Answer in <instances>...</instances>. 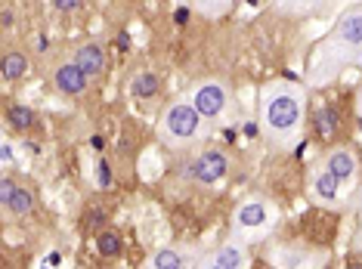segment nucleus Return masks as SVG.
<instances>
[{"instance_id": "obj_7", "label": "nucleus", "mask_w": 362, "mask_h": 269, "mask_svg": "<svg viewBox=\"0 0 362 269\" xmlns=\"http://www.w3.org/2000/svg\"><path fill=\"white\" fill-rule=\"evenodd\" d=\"M325 170L337 179V183H350L359 170L356 149H353V145H334V149L325 155Z\"/></svg>"}, {"instance_id": "obj_4", "label": "nucleus", "mask_w": 362, "mask_h": 269, "mask_svg": "<svg viewBox=\"0 0 362 269\" xmlns=\"http://www.w3.org/2000/svg\"><path fill=\"white\" fill-rule=\"evenodd\" d=\"M189 102L195 105V112H199L204 121H217V118H223L229 109V87L223 80H204V84L192 90V100Z\"/></svg>"}, {"instance_id": "obj_17", "label": "nucleus", "mask_w": 362, "mask_h": 269, "mask_svg": "<svg viewBox=\"0 0 362 269\" xmlns=\"http://www.w3.org/2000/svg\"><path fill=\"white\" fill-rule=\"evenodd\" d=\"M158 78L152 75V71H139V75H134V80H130V93L136 96V100H152L155 93H158Z\"/></svg>"}, {"instance_id": "obj_22", "label": "nucleus", "mask_w": 362, "mask_h": 269, "mask_svg": "<svg viewBox=\"0 0 362 269\" xmlns=\"http://www.w3.org/2000/svg\"><path fill=\"white\" fill-rule=\"evenodd\" d=\"M0 165H4V167L13 165V143H10V136H4V145H0Z\"/></svg>"}, {"instance_id": "obj_26", "label": "nucleus", "mask_w": 362, "mask_h": 269, "mask_svg": "<svg viewBox=\"0 0 362 269\" xmlns=\"http://www.w3.org/2000/svg\"><path fill=\"white\" fill-rule=\"evenodd\" d=\"M347 269H362V263H350V266H347Z\"/></svg>"}, {"instance_id": "obj_14", "label": "nucleus", "mask_w": 362, "mask_h": 269, "mask_svg": "<svg viewBox=\"0 0 362 269\" xmlns=\"http://www.w3.org/2000/svg\"><path fill=\"white\" fill-rule=\"evenodd\" d=\"M337 186H341V183H337V179L328 174L325 167L313 174V192H316L319 201H328V205H332V201H337Z\"/></svg>"}, {"instance_id": "obj_20", "label": "nucleus", "mask_w": 362, "mask_h": 269, "mask_svg": "<svg viewBox=\"0 0 362 269\" xmlns=\"http://www.w3.org/2000/svg\"><path fill=\"white\" fill-rule=\"evenodd\" d=\"M103 223H105V210H103V205L90 208V210H87V220H84L87 229H93V226H103Z\"/></svg>"}, {"instance_id": "obj_8", "label": "nucleus", "mask_w": 362, "mask_h": 269, "mask_svg": "<svg viewBox=\"0 0 362 269\" xmlns=\"http://www.w3.org/2000/svg\"><path fill=\"white\" fill-rule=\"evenodd\" d=\"M53 84L65 96H81L90 80L84 78V71H81L75 62H62V65H56V71H53Z\"/></svg>"}, {"instance_id": "obj_6", "label": "nucleus", "mask_w": 362, "mask_h": 269, "mask_svg": "<svg viewBox=\"0 0 362 269\" xmlns=\"http://www.w3.org/2000/svg\"><path fill=\"white\" fill-rule=\"evenodd\" d=\"M273 223V208L267 201H242L233 214V229L235 235H245V232H260Z\"/></svg>"}, {"instance_id": "obj_21", "label": "nucleus", "mask_w": 362, "mask_h": 269, "mask_svg": "<svg viewBox=\"0 0 362 269\" xmlns=\"http://www.w3.org/2000/svg\"><path fill=\"white\" fill-rule=\"evenodd\" d=\"M96 174H100V186H103V189H109V186H112V170H109V165H105V158L96 161Z\"/></svg>"}, {"instance_id": "obj_19", "label": "nucleus", "mask_w": 362, "mask_h": 269, "mask_svg": "<svg viewBox=\"0 0 362 269\" xmlns=\"http://www.w3.org/2000/svg\"><path fill=\"white\" fill-rule=\"evenodd\" d=\"M279 254H282V257H279V266H282V269H303L307 263H313L303 251H279Z\"/></svg>"}, {"instance_id": "obj_15", "label": "nucleus", "mask_w": 362, "mask_h": 269, "mask_svg": "<svg viewBox=\"0 0 362 269\" xmlns=\"http://www.w3.org/2000/svg\"><path fill=\"white\" fill-rule=\"evenodd\" d=\"M121 251H124V239H121L118 229H103L100 235H96V254L100 257H118Z\"/></svg>"}, {"instance_id": "obj_12", "label": "nucleus", "mask_w": 362, "mask_h": 269, "mask_svg": "<svg viewBox=\"0 0 362 269\" xmlns=\"http://www.w3.org/2000/svg\"><path fill=\"white\" fill-rule=\"evenodd\" d=\"M6 214H13V217H28L31 210H35V192L28 189L25 183H16V189L10 195V201H6Z\"/></svg>"}, {"instance_id": "obj_2", "label": "nucleus", "mask_w": 362, "mask_h": 269, "mask_svg": "<svg viewBox=\"0 0 362 269\" xmlns=\"http://www.w3.org/2000/svg\"><path fill=\"white\" fill-rule=\"evenodd\" d=\"M161 133L170 145H189V143L202 140L204 118L195 112L192 102H174V105H168V112L161 118Z\"/></svg>"}, {"instance_id": "obj_9", "label": "nucleus", "mask_w": 362, "mask_h": 269, "mask_svg": "<svg viewBox=\"0 0 362 269\" xmlns=\"http://www.w3.org/2000/svg\"><path fill=\"white\" fill-rule=\"evenodd\" d=\"M71 62H75L78 68L84 71L87 80H96L105 71V53H103L100 44H84L75 56H71Z\"/></svg>"}, {"instance_id": "obj_24", "label": "nucleus", "mask_w": 362, "mask_h": 269, "mask_svg": "<svg viewBox=\"0 0 362 269\" xmlns=\"http://www.w3.org/2000/svg\"><path fill=\"white\" fill-rule=\"evenodd\" d=\"M56 10H59V13H75V10H81V4H78V0H71V4L59 0V4H56Z\"/></svg>"}, {"instance_id": "obj_13", "label": "nucleus", "mask_w": 362, "mask_h": 269, "mask_svg": "<svg viewBox=\"0 0 362 269\" xmlns=\"http://www.w3.org/2000/svg\"><path fill=\"white\" fill-rule=\"evenodd\" d=\"M143 269H186V257L180 248H161L149 257V263Z\"/></svg>"}, {"instance_id": "obj_27", "label": "nucleus", "mask_w": 362, "mask_h": 269, "mask_svg": "<svg viewBox=\"0 0 362 269\" xmlns=\"http://www.w3.org/2000/svg\"><path fill=\"white\" fill-rule=\"evenodd\" d=\"M359 59H362V47H359Z\"/></svg>"}, {"instance_id": "obj_5", "label": "nucleus", "mask_w": 362, "mask_h": 269, "mask_svg": "<svg viewBox=\"0 0 362 269\" xmlns=\"http://www.w3.org/2000/svg\"><path fill=\"white\" fill-rule=\"evenodd\" d=\"M226 174H229V155L220 152V149H204L199 158L192 161V170H189V177L202 186L220 183Z\"/></svg>"}, {"instance_id": "obj_18", "label": "nucleus", "mask_w": 362, "mask_h": 269, "mask_svg": "<svg viewBox=\"0 0 362 269\" xmlns=\"http://www.w3.org/2000/svg\"><path fill=\"white\" fill-rule=\"evenodd\" d=\"M6 121H10V127H13V130L25 133V130L35 127V112H31L28 105H22V102H13L10 109H6Z\"/></svg>"}, {"instance_id": "obj_23", "label": "nucleus", "mask_w": 362, "mask_h": 269, "mask_svg": "<svg viewBox=\"0 0 362 269\" xmlns=\"http://www.w3.org/2000/svg\"><path fill=\"white\" fill-rule=\"evenodd\" d=\"M13 189H16V183H13L10 177H4V179H0V205H4V208H6V201H10Z\"/></svg>"}, {"instance_id": "obj_11", "label": "nucleus", "mask_w": 362, "mask_h": 269, "mask_svg": "<svg viewBox=\"0 0 362 269\" xmlns=\"http://www.w3.org/2000/svg\"><path fill=\"white\" fill-rule=\"evenodd\" d=\"M313 127H316V136L325 143H332L341 130V118H337V109L334 105H319L313 109Z\"/></svg>"}, {"instance_id": "obj_29", "label": "nucleus", "mask_w": 362, "mask_h": 269, "mask_svg": "<svg viewBox=\"0 0 362 269\" xmlns=\"http://www.w3.org/2000/svg\"><path fill=\"white\" fill-rule=\"evenodd\" d=\"M359 112H362V102H359Z\"/></svg>"}, {"instance_id": "obj_28", "label": "nucleus", "mask_w": 362, "mask_h": 269, "mask_svg": "<svg viewBox=\"0 0 362 269\" xmlns=\"http://www.w3.org/2000/svg\"><path fill=\"white\" fill-rule=\"evenodd\" d=\"M359 214H362V205H359Z\"/></svg>"}, {"instance_id": "obj_10", "label": "nucleus", "mask_w": 362, "mask_h": 269, "mask_svg": "<svg viewBox=\"0 0 362 269\" xmlns=\"http://www.w3.org/2000/svg\"><path fill=\"white\" fill-rule=\"evenodd\" d=\"M211 263L220 266V269H248L251 254H248V248H245V244L226 241V244H220V251L211 257Z\"/></svg>"}, {"instance_id": "obj_16", "label": "nucleus", "mask_w": 362, "mask_h": 269, "mask_svg": "<svg viewBox=\"0 0 362 269\" xmlns=\"http://www.w3.org/2000/svg\"><path fill=\"white\" fill-rule=\"evenodd\" d=\"M28 75V56L22 50H10L4 56V80H19Z\"/></svg>"}, {"instance_id": "obj_1", "label": "nucleus", "mask_w": 362, "mask_h": 269, "mask_svg": "<svg viewBox=\"0 0 362 269\" xmlns=\"http://www.w3.org/2000/svg\"><path fill=\"white\" fill-rule=\"evenodd\" d=\"M307 115V93L291 80H273L260 90V127L279 145H288L298 136Z\"/></svg>"}, {"instance_id": "obj_25", "label": "nucleus", "mask_w": 362, "mask_h": 269, "mask_svg": "<svg viewBox=\"0 0 362 269\" xmlns=\"http://www.w3.org/2000/svg\"><path fill=\"white\" fill-rule=\"evenodd\" d=\"M202 269H220V266H214V263H211V260H208V263H204Z\"/></svg>"}, {"instance_id": "obj_3", "label": "nucleus", "mask_w": 362, "mask_h": 269, "mask_svg": "<svg viewBox=\"0 0 362 269\" xmlns=\"http://www.w3.org/2000/svg\"><path fill=\"white\" fill-rule=\"evenodd\" d=\"M359 47H362V10H353L347 13L341 22H337L332 40H328L325 53H334L337 56V68L341 62L347 65L350 59H359Z\"/></svg>"}]
</instances>
